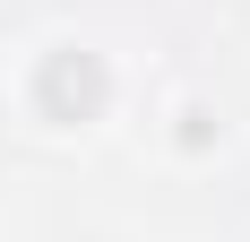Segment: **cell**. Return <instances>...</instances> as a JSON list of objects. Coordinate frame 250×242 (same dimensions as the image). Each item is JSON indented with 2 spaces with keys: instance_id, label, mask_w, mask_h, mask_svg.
Returning a JSON list of instances; mask_svg holds the SVG:
<instances>
[{
  "instance_id": "6da1fadb",
  "label": "cell",
  "mask_w": 250,
  "mask_h": 242,
  "mask_svg": "<svg viewBox=\"0 0 250 242\" xmlns=\"http://www.w3.org/2000/svg\"><path fill=\"white\" fill-rule=\"evenodd\" d=\"M104 96H112V78H104L95 52H78V44H61L43 61V78H35V113L43 121H95Z\"/></svg>"
}]
</instances>
